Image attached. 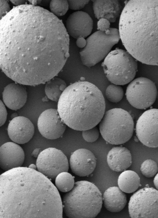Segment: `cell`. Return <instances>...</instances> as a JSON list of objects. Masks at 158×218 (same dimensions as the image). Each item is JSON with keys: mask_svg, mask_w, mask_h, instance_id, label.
<instances>
[{"mask_svg": "<svg viewBox=\"0 0 158 218\" xmlns=\"http://www.w3.org/2000/svg\"><path fill=\"white\" fill-rule=\"evenodd\" d=\"M123 95V90L122 87L120 85L113 84L109 85L105 91L107 98L113 103H117L121 101Z\"/></svg>", "mask_w": 158, "mask_h": 218, "instance_id": "25", "label": "cell"}, {"mask_svg": "<svg viewBox=\"0 0 158 218\" xmlns=\"http://www.w3.org/2000/svg\"><path fill=\"white\" fill-rule=\"evenodd\" d=\"M107 161L112 170L121 172L127 169L131 165V155L129 150L125 147H114L109 151Z\"/></svg>", "mask_w": 158, "mask_h": 218, "instance_id": "19", "label": "cell"}, {"mask_svg": "<svg viewBox=\"0 0 158 218\" xmlns=\"http://www.w3.org/2000/svg\"><path fill=\"white\" fill-rule=\"evenodd\" d=\"M96 159L93 153L84 148L76 150L71 154L69 164L72 172L80 177L91 174L94 170Z\"/></svg>", "mask_w": 158, "mask_h": 218, "instance_id": "16", "label": "cell"}, {"mask_svg": "<svg viewBox=\"0 0 158 218\" xmlns=\"http://www.w3.org/2000/svg\"><path fill=\"white\" fill-rule=\"evenodd\" d=\"M8 1L7 0H0V19L10 11Z\"/></svg>", "mask_w": 158, "mask_h": 218, "instance_id": "31", "label": "cell"}, {"mask_svg": "<svg viewBox=\"0 0 158 218\" xmlns=\"http://www.w3.org/2000/svg\"><path fill=\"white\" fill-rule=\"evenodd\" d=\"M69 8L74 10H79L87 4L89 0H68Z\"/></svg>", "mask_w": 158, "mask_h": 218, "instance_id": "29", "label": "cell"}, {"mask_svg": "<svg viewBox=\"0 0 158 218\" xmlns=\"http://www.w3.org/2000/svg\"><path fill=\"white\" fill-rule=\"evenodd\" d=\"M105 106L103 96L97 86L88 81H80L65 89L58 101L57 110L66 125L82 131L100 123Z\"/></svg>", "mask_w": 158, "mask_h": 218, "instance_id": "4", "label": "cell"}, {"mask_svg": "<svg viewBox=\"0 0 158 218\" xmlns=\"http://www.w3.org/2000/svg\"><path fill=\"white\" fill-rule=\"evenodd\" d=\"M99 130L103 139L113 145H120L128 141L134 131V123L131 115L120 108L106 112L100 122Z\"/></svg>", "mask_w": 158, "mask_h": 218, "instance_id": "6", "label": "cell"}, {"mask_svg": "<svg viewBox=\"0 0 158 218\" xmlns=\"http://www.w3.org/2000/svg\"><path fill=\"white\" fill-rule=\"evenodd\" d=\"M102 199L104 206L111 212H118L125 207L127 202L126 194L119 187H110L104 192Z\"/></svg>", "mask_w": 158, "mask_h": 218, "instance_id": "21", "label": "cell"}, {"mask_svg": "<svg viewBox=\"0 0 158 218\" xmlns=\"http://www.w3.org/2000/svg\"><path fill=\"white\" fill-rule=\"evenodd\" d=\"M36 166L39 172L52 180L61 172H67L69 168L66 156L60 150L53 147L41 152L37 157Z\"/></svg>", "mask_w": 158, "mask_h": 218, "instance_id": "11", "label": "cell"}, {"mask_svg": "<svg viewBox=\"0 0 158 218\" xmlns=\"http://www.w3.org/2000/svg\"><path fill=\"white\" fill-rule=\"evenodd\" d=\"M93 9L95 17L105 18L110 23L115 21L121 11V5L118 0H93Z\"/></svg>", "mask_w": 158, "mask_h": 218, "instance_id": "20", "label": "cell"}, {"mask_svg": "<svg viewBox=\"0 0 158 218\" xmlns=\"http://www.w3.org/2000/svg\"><path fill=\"white\" fill-rule=\"evenodd\" d=\"M27 98L26 89L24 85L13 83L4 89L2 93L3 101L9 108L16 110L23 107Z\"/></svg>", "mask_w": 158, "mask_h": 218, "instance_id": "18", "label": "cell"}, {"mask_svg": "<svg viewBox=\"0 0 158 218\" xmlns=\"http://www.w3.org/2000/svg\"><path fill=\"white\" fill-rule=\"evenodd\" d=\"M131 218H158V190L146 187L131 197L128 203Z\"/></svg>", "mask_w": 158, "mask_h": 218, "instance_id": "9", "label": "cell"}, {"mask_svg": "<svg viewBox=\"0 0 158 218\" xmlns=\"http://www.w3.org/2000/svg\"><path fill=\"white\" fill-rule=\"evenodd\" d=\"M118 28L123 45L136 60L158 66V0L128 1Z\"/></svg>", "mask_w": 158, "mask_h": 218, "instance_id": "3", "label": "cell"}, {"mask_svg": "<svg viewBox=\"0 0 158 218\" xmlns=\"http://www.w3.org/2000/svg\"><path fill=\"white\" fill-rule=\"evenodd\" d=\"M29 168L31 169L36 170L37 167L34 164H32L29 166Z\"/></svg>", "mask_w": 158, "mask_h": 218, "instance_id": "37", "label": "cell"}, {"mask_svg": "<svg viewBox=\"0 0 158 218\" xmlns=\"http://www.w3.org/2000/svg\"><path fill=\"white\" fill-rule=\"evenodd\" d=\"M153 182L156 188L158 190V173L155 176Z\"/></svg>", "mask_w": 158, "mask_h": 218, "instance_id": "36", "label": "cell"}, {"mask_svg": "<svg viewBox=\"0 0 158 218\" xmlns=\"http://www.w3.org/2000/svg\"><path fill=\"white\" fill-rule=\"evenodd\" d=\"M66 26L68 34L73 38H85L92 31L93 21L87 13L77 11L69 15L66 21Z\"/></svg>", "mask_w": 158, "mask_h": 218, "instance_id": "14", "label": "cell"}, {"mask_svg": "<svg viewBox=\"0 0 158 218\" xmlns=\"http://www.w3.org/2000/svg\"><path fill=\"white\" fill-rule=\"evenodd\" d=\"M0 126H1L5 124L7 115L6 108L1 100L0 102Z\"/></svg>", "mask_w": 158, "mask_h": 218, "instance_id": "32", "label": "cell"}, {"mask_svg": "<svg viewBox=\"0 0 158 218\" xmlns=\"http://www.w3.org/2000/svg\"><path fill=\"white\" fill-rule=\"evenodd\" d=\"M126 95L130 104L137 109H146L155 102L157 90L150 79L140 77L132 80L127 87Z\"/></svg>", "mask_w": 158, "mask_h": 218, "instance_id": "10", "label": "cell"}, {"mask_svg": "<svg viewBox=\"0 0 158 218\" xmlns=\"http://www.w3.org/2000/svg\"><path fill=\"white\" fill-rule=\"evenodd\" d=\"M102 65L108 80L113 84L120 85L133 80L138 67L136 60L127 51L120 49L111 51Z\"/></svg>", "mask_w": 158, "mask_h": 218, "instance_id": "7", "label": "cell"}, {"mask_svg": "<svg viewBox=\"0 0 158 218\" xmlns=\"http://www.w3.org/2000/svg\"><path fill=\"white\" fill-rule=\"evenodd\" d=\"M67 87L64 81L54 77L46 82L45 87V94L51 100L58 102L65 89Z\"/></svg>", "mask_w": 158, "mask_h": 218, "instance_id": "23", "label": "cell"}, {"mask_svg": "<svg viewBox=\"0 0 158 218\" xmlns=\"http://www.w3.org/2000/svg\"><path fill=\"white\" fill-rule=\"evenodd\" d=\"M10 139L17 144H22L28 142L35 132L34 125L28 118L18 116L9 122L7 129Z\"/></svg>", "mask_w": 158, "mask_h": 218, "instance_id": "15", "label": "cell"}, {"mask_svg": "<svg viewBox=\"0 0 158 218\" xmlns=\"http://www.w3.org/2000/svg\"><path fill=\"white\" fill-rule=\"evenodd\" d=\"M118 183L120 189L127 193L135 191L140 185L139 175L132 170H126L123 172L118 177Z\"/></svg>", "mask_w": 158, "mask_h": 218, "instance_id": "22", "label": "cell"}, {"mask_svg": "<svg viewBox=\"0 0 158 218\" xmlns=\"http://www.w3.org/2000/svg\"><path fill=\"white\" fill-rule=\"evenodd\" d=\"M110 22L108 20L105 18H101L97 23V29L100 31L105 32L110 28Z\"/></svg>", "mask_w": 158, "mask_h": 218, "instance_id": "30", "label": "cell"}, {"mask_svg": "<svg viewBox=\"0 0 158 218\" xmlns=\"http://www.w3.org/2000/svg\"><path fill=\"white\" fill-rule=\"evenodd\" d=\"M41 151L40 148H36L32 153V155L35 157H37Z\"/></svg>", "mask_w": 158, "mask_h": 218, "instance_id": "35", "label": "cell"}, {"mask_svg": "<svg viewBox=\"0 0 158 218\" xmlns=\"http://www.w3.org/2000/svg\"><path fill=\"white\" fill-rule=\"evenodd\" d=\"M74 177L67 172L59 173L55 179L56 187L58 190L63 192L70 191L74 185Z\"/></svg>", "mask_w": 158, "mask_h": 218, "instance_id": "24", "label": "cell"}, {"mask_svg": "<svg viewBox=\"0 0 158 218\" xmlns=\"http://www.w3.org/2000/svg\"><path fill=\"white\" fill-rule=\"evenodd\" d=\"M63 210L69 218H92L100 211L102 194L94 184L86 181L75 183L73 188L63 196Z\"/></svg>", "mask_w": 158, "mask_h": 218, "instance_id": "5", "label": "cell"}, {"mask_svg": "<svg viewBox=\"0 0 158 218\" xmlns=\"http://www.w3.org/2000/svg\"><path fill=\"white\" fill-rule=\"evenodd\" d=\"M140 170L145 177L150 178L153 177L158 170V165L154 160L148 159L144 161L141 164Z\"/></svg>", "mask_w": 158, "mask_h": 218, "instance_id": "27", "label": "cell"}, {"mask_svg": "<svg viewBox=\"0 0 158 218\" xmlns=\"http://www.w3.org/2000/svg\"><path fill=\"white\" fill-rule=\"evenodd\" d=\"M136 135L146 146L158 147V109L153 108L144 112L138 119Z\"/></svg>", "mask_w": 158, "mask_h": 218, "instance_id": "12", "label": "cell"}, {"mask_svg": "<svg viewBox=\"0 0 158 218\" xmlns=\"http://www.w3.org/2000/svg\"><path fill=\"white\" fill-rule=\"evenodd\" d=\"M63 211L58 190L38 171L20 167L1 175L0 218H60Z\"/></svg>", "mask_w": 158, "mask_h": 218, "instance_id": "2", "label": "cell"}, {"mask_svg": "<svg viewBox=\"0 0 158 218\" xmlns=\"http://www.w3.org/2000/svg\"><path fill=\"white\" fill-rule=\"evenodd\" d=\"M120 39L118 30L116 28L94 32L87 38L86 46L80 52L82 64L88 67L96 65L105 58Z\"/></svg>", "mask_w": 158, "mask_h": 218, "instance_id": "8", "label": "cell"}, {"mask_svg": "<svg viewBox=\"0 0 158 218\" xmlns=\"http://www.w3.org/2000/svg\"><path fill=\"white\" fill-rule=\"evenodd\" d=\"M69 48L62 21L42 7L16 6L0 19V68L16 83L35 86L55 77L69 56Z\"/></svg>", "mask_w": 158, "mask_h": 218, "instance_id": "1", "label": "cell"}, {"mask_svg": "<svg viewBox=\"0 0 158 218\" xmlns=\"http://www.w3.org/2000/svg\"><path fill=\"white\" fill-rule=\"evenodd\" d=\"M10 2L14 4L16 6H20L25 4L26 1L25 0H11Z\"/></svg>", "mask_w": 158, "mask_h": 218, "instance_id": "34", "label": "cell"}, {"mask_svg": "<svg viewBox=\"0 0 158 218\" xmlns=\"http://www.w3.org/2000/svg\"><path fill=\"white\" fill-rule=\"evenodd\" d=\"M99 135V131L96 126L82 131L83 138L85 141L89 142L95 141L98 138Z\"/></svg>", "mask_w": 158, "mask_h": 218, "instance_id": "28", "label": "cell"}, {"mask_svg": "<svg viewBox=\"0 0 158 218\" xmlns=\"http://www.w3.org/2000/svg\"><path fill=\"white\" fill-rule=\"evenodd\" d=\"M86 40L85 39V38L80 37L77 39L76 44L79 48H84L86 46Z\"/></svg>", "mask_w": 158, "mask_h": 218, "instance_id": "33", "label": "cell"}, {"mask_svg": "<svg viewBox=\"0 0 158 218\" xmlns=\"http://www.w3.org/2000/svg\"><path fill=\"white\" fill-rule=\"evenodd\" d=\"M49 6L51 12L57 17L64 15L69 8L67 0H52Z\"/></svg>", "mask_w": 158, "mask_h": 218, "instance_id": "26", "label": "cell"}, {"mask_svg": "<svg viewBox=\"0 0 158 218\" xmlns=\"http://www.w3.org/2000/svg\"><path fill=\"white\" fill-rule=\"evenodd\" d=\"M37 126L43 137L53 140L61 137L66 125L62 120L57 110L50 108L41 113L38 119Z\"/></svg>", "mask_w": 158, "mask_h": 218, "instance_id": "13", "label": "cell"}, {"mask_svg": "<svg viewBox=\"0 0 158 218\" xmlns=\"http://www.w3.org/2000/svg\"><path fill=\"white\" fill-rule=\"evenodd\" d=\"M24 158L23 149L16 143L7 142L0 147V166L6 171L21 167Z\"/></svg>", "mask_w": 158, "mask_h": 218, "instance_id": "17", "label": "cell"}]
</instances>
